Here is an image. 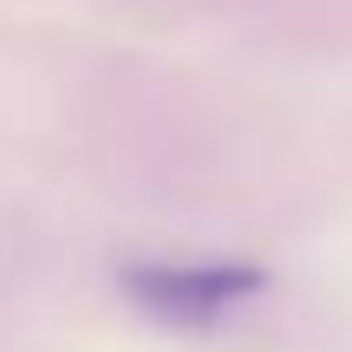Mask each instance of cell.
Listing matches in <instances>:
<instances>
[{
    "instance_id": "1",
    "label": "cell",
    "mask_w": 352,
    "mask_h": 352,
    "mask_svg": "<svg viewBox=\"0 0 352 352\" xmlns=\"http://www.w3.org/2000/svg\"><path fill=\"white\" fill-rule=\"evenodd\" d=\"M248 287H254L248 267H170V274H144L138 280V294L170 320H215Z\"/></svg>"
}]
</instances>
